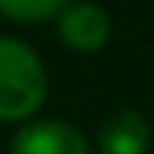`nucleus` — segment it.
<instances>
[{
  "instance_id": "f257e3e1",
  "label": "nucleus",
  "mask_w": 154,
  "mask_h": 154,
  "mask_svg": "<svg viewBox=\"0 0 154 154\" xmlns=\"http://www.w3.org/2000/svg\"><path fill=\"white\" fill-rule=\"evenodd\" d=\"M46 102V66L26 43L0 36V122H23Z\"/></svg>"
},
{
  "instance_id": "f03ea898",
  "label": "nucleus",
  "mask_w": 154,
  "mask_h": 154,
  "mask_svg": "<svg viewBox=\"0 0 154 154\" xmlns=\"http://www.w3.org/2000/svg\"><path fill=\"white\" fill-rule=\"evenodd\" d=\"M59 36L75 53H98L112 36V20L105 7H98L92 0L66 3L59 10Z\"/></svg>"
},
{
  "instance_id": "7ed1b4c3",
  "label": "nucleus",
  "mask_w": 154,
  "mask_h": 154,
  "mask_svg": "<svg viewBox=\"0 0 154 154\" xmlns=\"http://www.w3.org/2000/svg\"><path fill=\"white\" fill-rule=\"evenodd\" d=\"M10 154H89V141L69 122H33L10 141Z\"/></svg>"
},
{
  "instance_id": "20e7f679",
  "label": "nucleus",
  "mask_w": 154,
  "mask_h": 154,
  "mask_svg": "<svg viewBox=\"0 0 154 154\" xmlns=\"http://www.w3.org/2000/svg\"><path fill=\"white\" fill-rule=\"evenodd\" d=\"M151 125L141 112H112L98 128V154H148Z\"/></svg>"
},
{
  "instance_id": "39448f33",
  "label": "nucleus",
  "mask_w": 154,
  "mask_h": 154,
  "mask_svg": "<svg viewBox=\"0 0 154 154\" xmlns=\"http://www.w3.org/2000/svg\"><path fill=\"white\" fill-rule=\"evenodd\" d=\"M69 0H0V13L13 23H46Z\"/></svg>"
}]
</instances>
